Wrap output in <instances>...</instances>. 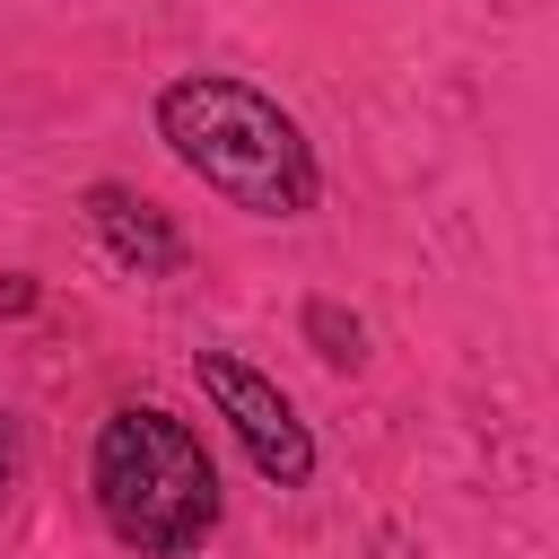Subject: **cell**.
I'll return each instance as SVG.
<instances>
[{
  "instance_id": "3",
  "label": "cell",
  "mask_w": 559,
  "mask_h": 559,
  "mask_svg": "<svg viewBox=\"0 0 559 559\" xmlns=\"http://www.w3.org/2000/svg\"><path fill=\"white\" fill-rule=\"evenodd\" d=\"M192 376H201L210 411L236 428V445L253 454V472H262L271 489H306V480H314V437H306L297 402H288L253 358H236V349H201Z\"/></svg>"
},
{
  "instance_id": "5",
  "label": "cell",
  "mask_w": 559,
  "mask_h": 559,
  "mask_svg": "<svg viewBox=\"0 0 559 559\" xmlns=\"http://www.w3.org/2000/svg\"><path fill=\"white\" fill-rule=\"evenodd\" d=\"M306 341H314V358H332V367H358V358H367V323H358V314H341L332 297H314V306H306Z\"/></svg>"
},
{
  "instance_id": "2",
  "label": "cell",
  "mask_w": 559,
  "mask_h": 559,
  "mask_svg": "<svg viewBox=\"0 0 559 559\" xmlns=\"http://www.w3.org/2000/svg\"><path fill=\"white\" fill-rule=\"evenodd\" d=\"M87 489H96L105 533L140 559H192L218 524L210 445L157 402H114L105 411L96 454H87Z\"/></svg>"
},
{
  "instance_id": "1",
  "label": "cell",
  "mask_w": 559,
  "mask_h": 559,
  "mask_svg": "<svg viewBox=\"0 0 559 559\" xmlns=\"http://www.w3.org/2000/svg\"><path fill=\"white\" fill-rule=\"evenodd\" d=\"M157 140L175 148V166H192L218 201L253 210V218H306L323 175L314 148L297 131V114L280 96H262L236 70H183L157 87Z\"/></svg>"
},
{
  "instance_id": "4",
  "label": "cell",
  "mask_w": 559,
  "mask_h": 559,
  "mask_svg": "<svg viewBox=\"0 0 559 559\" xmlns=\"http://www.w3.org/2000/svg\"><path fill=\"white\" fill-rule=\"evenodd\" d=\"M87 227H96L105 253H114L122 271H140V280H175V271H183V236H175V218H166L157 201L122 192V183H87Z\"/></svg>"
},
{
  "instance_id": "6",
  "label": "cell",
  "mask_w": 559,
  "mask_h": 559,
  "mask_svg": "<svg viewBox=\"0 0 559 559\" xmlns=\"http://www.w3.org/2000/svg\"><path fill=\"white\" fill-rule=\"evenodd\" d=\"M9 480H17V419L0 411V498H9Z\"/></svg>"
}]
</instances>
